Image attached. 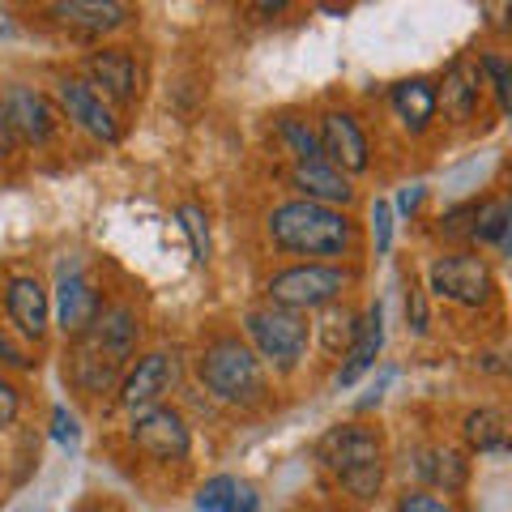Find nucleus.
Instances as JSON below:
<instances>
[{"mask_svg":"<svg viewBox=\"0 0 512 512\" xmlns=\"http://www.w3.org/2000/svg\"><path fill=\"white\" fill-rule=\"evenodd\" d=\"M380 346H384V308H380V303H372V308L363 312V320H359L355 342H350V350H346V363L338 372V389H350V384H355L367 367L376 363Z\"/></svg>","mask_w":512,"mask_h":512,"instance_id":"f3484780","label":"nucleus"},{"mask_svg":"<svg viewBox=\"0 0 512 512\" xmlns=\"http://www.w3.org/2000/svg\"><path fill=\"white\" fill-rule=\"evenodd\" d=\"M0 363H5V367H30V359L5 338V329H0Z\"/></svg>","mask_w":512,"mask_h":512,"instance_id":"c9c22d12","label":"nucleus"},{"mask_svg":"<svg viewBox=\"0 0 512 512\" xmlns=\"http://www.w3.org/2000/svg\"><path fill=\"white\" fill-rule=\"evenodd\" d=\"M180 227L188 231L192 261L205 265V261H210V218H205L201 205H192V201H184V205H180Z\"/></svg>","mask_w":512,"mask_h":512,"instance_id":"5701e85b","label":"nucleus"},{"mask_svg":"<svg viewBox=\"0 0 512 512\" xmlns=\"http://www.w3.org/2000/svg\"><path fill=\"white\" fill-rule=\"evenodd\" d=\"M5 312H9L13 329H18L22 338H35V342H39L43 329H47V312H52L43 282L30 278V274L9 278V286H5Z\"/></svg>","mask_w":512,"mask_h":512,"instance_id":"4468645a","label":"nucleus"},{"mask_svg":"<svg viewBox=\"0 0 512 512\" xmlns=\"http://www.w3.org/2000/svg\"><path fill=\"white\" fill-rule=\"evenodd\" d=\"M120 372H124V359L107 355V350L94 346L90 338H77V346H73V384L82 393H107L111 384L120 380Z\"/></svg>","mask_w":512,"mask_h":512,"instance_id":"a211bd4d","label":"nucleus"},{"mask_svg":"<svg viewBox=\"0 0 512 512\" xmlns=\"http://www.w3.org/2000/svg\"><path fill=\"white\" fill-rule=\"evenodd\" d=\"M397 512H453V508L431 491H406L402 500H397Z\"/></svg>","mask_w":512,"mask_h":512,"instance_id":"c756f323","label":"nucleus"},{"mask_svg":"<svg viewBox=\"0 0 512 512\" xmlns=\"http://www.w3.org/2000/svg\"><path fill=\"white\" fill-rule=\"evenodd\" d=\"M316 329H320V342H325L329 355H342V350H350V342H355V333H359V316L329 303V312Z\"/></svg>","mask_w":512,"mask_h":512,"instance_id":"4be33fe9","label":"nucleus"},{"mask_svg":"<svg viewBox=\"0 0 512 512\" xmlns=\"http://www.w3.org/2000/svg\"><path fill=\"white\" fill-rule=\"evenodd\" d=\"M436 99L444 107V116L453 120V124H466L474 116V107H478V69L466 60H457L453 69L444 73V82L436 86Z\"/></svg>","mask_w":512,"mask_h":512,"instance_id":"aec40b11","label":"nucleus"},{"mask_svg":"<svg viewBox=\"0 0 512 512\" xmlns=\"http://www.w3.org/2000/svg\"><path fill=\"white\" fill-rule=\"evenodd\" d=\"M235 478L231 474H218V478H210L201 491H197V508L201 512H227V504H231V495H235Z\"/></svg>","mask_w":512,"mask_h":512,"instance_id":"cd10ccee","label":"nucleus"},{"mask_svg":"<svg viewBox=\"0 0 512 512\" xmlns=\"http://www.w3.org/2000/svg\"><path fill=\"white\" fill-rule=\"evenodd\" d=\"M86 82L111 103H133L141 90L137 86L141 73H137V60L128 56L124 47H107V52H94L86 60Z\"/></svg>","mask_w":512,"mask_h":512,"instance_id":"f8f14e48","label":"nucleus"},{"mask_svg":"<svg viewBox=\"0 0 512 512\" xmlns=\"http://www.w3.org/2000/svg\"><path fill=\"white\" fill-rule=\"evenodd\" d=\"M244 329L256 346V355L265 363H274L278 372H291V367L303 359L308 350V338H312V325L303 320L299 312H286V308H252L244 316Z\"/></svg>","mask_w":512,"mask_h":512,"instance_id":"39448f33","label":"nucleus"},{"mask_svg":"<svg viewBox=\"0 0 512 512\" xmlns=\"http://www.w3.org/2000/svg\"><path fill=\"white\" fill-rule=\"evenodd\" d=\"M372 222H376V252H389V244H393V205L376 201L372 205Z\"/></svg>","mask_w":512,"mask_h":512,"instance_id":"7c9ffc66","label":"nucleus"},{"mask_svg":"<svg viewBox=\"0 0 512 512\" xmlns=\"http://www.w3.org/2000/svg\"><path fill=\"white\" fill-rule=\"evenodd\" d=\"M291 184L303 192V201L333 205V210L355 201V188H350V180L338 167H329L325 158H316V163H295L291 167Z\"/></svg>","mask_w":512,"mask_h":512,"instance_id":"2eb2a0df","label":"nucleus"},{"mask_svg":"<svg viewBox=\"0 0 512 512\" xmlns=\"http://www.w3.org/2000/svg\"><path fill=\"white\" fill-rule=\"evenodd\" d=\"M316 457L338 483L355 495V500H372L380 491V478H384V448L380 436L372 427H359V423H342L320 436L316 444Z\"/></svg>","mask_w":512,"mask_h":512,"instance_id":"f03ea898","label":"nucleus"},{"mask_svg":"<svg viewBox=\"0 0 512 512\" xmlns=\"http://www.w3.org/2000/svg\"><path fill=\"white\" fill-rule=\"evenodd\" d=\"M414 470L444 491H457L466 483V461H461V453H453V448H423L419 461H414Z\"/></svg>","mask_w":512,"mask_h":512,"instance_id":"412c9836","label":"nucleus"},{"mask_svg":"<svg viewBox=\"0 0 512 512\" xmlns=\"http://www.w3.org/2000/svg\"><path fill=\"white\" fill-rule=\"evenodd\" d=\"M82 512H103V508H82Z\"/></svg>","mask_w":512,"mask_h":512,"instance_id":"79ce46f5","label":"nucleus"},{"mask_svg":"<svg viewBox=\"0 0 512 512\" xmlns=\"http://www.w3.org/2000/svg\"><path fill=\"white\" fill-rule=\"evenodd\" d=\"M52 18L82 30V35H107V30L128 22V5L120 0H60L52 5Z\"/></svg>","mask_w":512,"mask_h":512,"instance_id":"dca6fc26","label":"nucleus"},{"mask_svg":"<svg viewBox=\"0 0 512 512\" xmlns=\"http://www.w3.org/2000/svg\"><path fill=\"white\" fill-rule=\"evenodd\" d=\"M466 440H470V448H478V453H487V448L504 444V419L495 410L466 414Z\"/></svg>","mask_w":512,"mask_h":512,"instance_id":"b1692460","label":"nucleus"},{"mask_svg":"<svg viewBox=\"0 0 512 512\" xmlns=\"http://www.w3.org/2000/svg\"><path fill=\"white\" fill-rule=\"evenodd\" d=\"M504 214H508V201H478L474 222H470V239H478V244H500Z\"/></svg>","mask_w":512,"mask_h":512,"instance_id":"393cba45","label":"nucleus"},{"mask_svg":"<svg viewBox=\"0 0 512 512\" xmlns=\"http://www.w3.org/2000/svg\"><path fill=\"white\" fill-rule=\"evenodd\" d=\"M470 222H474V205H461V210H453L440 222V231L444 235H470Z\"/></svg>","mask_w":512,"mask_h":512,"instance_id":"473e14b6","label":"nucleus"},{"mask_svg":"<svg viewBox=\"0 0 512 512\" xmlns=\"http://www.w3.org/2000/svg\"><path fill=\"white\" fill-rule=\"evenodd\" d=\"M419 201H423V188H406V192H402V201H397V205H402V210L410 214V210H414V205H419Z\"/></svg>","mask_w":512,"mask_h":512,"instance_id":"58836bf2","label":"nucleus"},{"mask_svg":"<svg viewBox=\"0 0 512 512\" xmlns=\"http://www.w3.org/2000/svg\"><path fill=\"white\" fill-rule=\"evenodd\" d=\"M171 380H175V363H171V355H146V359H137V367L124 376V384H120V402H124V410L133 414H146V410H154L158 402H163V393L171 389Z\"/></svg>","mask_w":512,"mask_h":512,"instance_id":"9b49d317","label":"nucleus"},{"mask_svg":"<svg viewBox=\"0 0 512 512\" xmlns=\"http://www.w3.org/2000/svg\"><path fill=\"white\" fill-rule=\"evenodd\" d=\"M201 380L214 397H222V402H231V406H252V402H261V393H265L261 359L239 338H218L214 346H205Z\"/></svg>","mask_w":512,"mask_h":512,"instance_id":"7ed1b4c3","label":"nucleus"},{"mask_svg":"<svg viewBox=\"0 0 512 512\" xmlns=\"http://www.w3.org/2000/svg\"><path fill=\"white\" fill-rule=\"evenodd\" d=\"M500 252L512 256V201H508V214H504V231H500Z\"/></svg>","mask_w":512,"mask_h":512,"instance_id":"4c0bfd02","label":"nucleus"},{"mask_svg":"<svg viewBox=\"0 0 512 512\" xmlns=\"http://www.w3.org/2000/svg\"><path fill=\"white\" fill-rule=\"evenodd\" d=\"M133 444L141 453H150L154 461H184L192 448V436H188V423L180 410L154 406L133 419Z\"/></svg>","mask_w":512,"mask_h":512,"instance_id":"0eeeda50","label":"nucleus"},{"mask_svg":"<svg viewBox=\"0 0 512 512\" xmlns=\"http://www.w3.org/2000/svg\"><path fill=\"white\" fill-rule=\"evenodd\" d=\"M278 133H282V141L291 146V154H295V163H316L320 158V137L312 133L303 120H295V116H286L282 124H278Z\"/></svg>","mask_w":512,"mask_h":512,"instance_id":"a878e982","label":"nucleus"},{"mask_svg":"<svg viewBox=\"0 0 512 512\" xmlns=\"http://www.w3.org/2000/svg\"><path fill=\"white\" fill-rule=\"evenodd\" d=\"M320 158L329 167H338L342 175H355V171H367V137L363 128L355 124V116L346 111H329L320 120Z\"/></svg>","mask_w":512,"mask_h":512,"instance_id":"1a4fd4ad","label":"nucleus"},{"mask_svg":"<svg viewBox=\"0 0 512 512\" xmlns=\"http://www.w3.org/2000/svg\"><path fill=\"white\" fill-rule=\"evenodd\" d=\"M406 286H410V291H406V320H410V329H414V333H427V320H431V316H427V295H423V286L414 282V278H410Z\"/></svg>","mask_w":512,"mask_h":512,"instance_id":"c85d7f7f","label":"nucleus"},{"mask_svg":"<svg viewBox=\"0 0 512 512\" xmlns=\"http://www.w3.org/2000/svg\"><path fill=\"white\" fill-rule=\"evenodd\" d=\"M56 103H60L64 116H69L77 128H86L90 137H99V141H116L120 137V124H116V116H111L107 99L86 82V77H60L56 82Z\"/></svg>","mask_w":512,"mask_h":512,"instance_id":"6e6552de","label":"nucleus"},{"mask_svg":"<svg viewBox=\"0 0 512 512\" xmlns=\"http://www.w3.org/2000/svg\"><path fill=\"white\" fill-rule=\"evenodd\" d=\"M13 512H47V508H43V504H18Z\"/></svg>","mask_w":512,"mask_h":512,"instance_id":"ea45409f","label":"nucleus"},{"mask_svg":"<svg viewBox=\"0 0 512 512\" xmlns=\"http://www.w3.org/2000/svg\"><path fill=\"white\" fill-rule=\"evenodd\" d=\"M0 111H5V120H9L13 133H18V141H47L56 128L52 103L30 86H9L5 99H0Z\"/></svg>","mask_w":512,"mask_h":512,"instance_id":"ddd939ff","label":"nucleus"},{"mask_svg":"<svg viewBox=\"0 0 512 512\" xmlns=\"http://www.w3.org/2000/svg\"><path fill=\"white\" fill-rule=\"evenodd\" d=\"M389 103L397 111V120H402L410 133H427L431 120H436L440 111V99H436V86L423 82V77H406V82H397Z\"/></svg>","mask_w":512,"mask_h":512,"instance_id":"6ab92c4d","label":"nucleus"},{"mask_svg":"<svg viewBox=\"0 0 512 512\" xmlns=\"http://www.w3.org/2000/svg\"><path fill=\"white\" fill-rule=\"evenodd\" d=\"M350 286V274L338 265H291L269 278V303L286 312H316L338 303Z\"/></svg>","mask_w":512,"mask_h":512,"instance_id":"20e7f679","label":"nucleus"},{"mask_svg":"<svg viewBox=\"0 0 512 512\" xmlns=\"http://www.w3.org/2000/svg\"><path fill=\"white\" fill-rule=\"evenodd\" d=\"M227 512H261V495L239 483L235 495H231V504H227Z\"/></svg>","mask_w":512,"mask_h":512,"instance_id":"f704fd0d","label":"nucleus"},{"mask_svg":"<svg viewBox=\"0 0 512 512\" xmlns=\"http://www.w3.org/2000/svg\"><path fill=\"white\" fill-rule=\"evenodd\" d=\"M13 146H18V133H13L9 120H5V111H0V158H9Z\"/></svg>","mask_w":512,"mask_h":512,"instance_id":"e433bc0d","label":"nucleus"},{"mask_svg":"<svg viewBox=\"0 0 512 512\" xmlns=\"http://www.w3.org/2000/svg\"><path fill=\"white\" fill-rule=\"evenodd\" d=\"M52 436L60 440V444H73L77 440V419H73V414L69 410H64V406H56V414H52Z\"/></svg>","mask_w":512,"mask_h":512,"instance_id":"72a5a7b5","label":"nucleus"},{"mask_svg":"<svg viewBox=\"0 0 512 512\" xmlns=\"http://www.w3.org/2000/svg\"><path fill=\"white\" fill-rule=\"evenodd\" d=\"M483 73L495 82V99H500V107H504V116H512V60L508 56H495V52H487L483 60Z\"/></svg>","mask_w":512,"mask_h":512,"instance_id":"bb28decb","label":"nucleus"},{"mask_svg":"<svg viewBox=\"0 0 512 512\" xmlns=\"http://www.w3.org/2000/svg\"><path fill=\"white\" fill-rule=\"evenodd\" d=\"M5 30H9V22H5V9H0V35H5Z\"/></svg>","mask_w":512,"mask_h":512,"instance_id":"a19ab883","label":"nucleus"},{"mask_svg":"<svg viewBox=\"0 0 512 512\" xmlns=\"http://www.w3.org/2000/svg\"><path fill=\"white\" fill-rule=\"evenodd\" d=\"M269 239L295 256H346L355 248V222L333 205L286 201L269 214Z\"/></svg>","mask_w":512,"mask_h":512,"instance_id":"f257e3e1","label":"nucleus"},{"mask_svg":"<svg viewBox=\"0 0 512 512\" xmlns=\"http://www.w3.org/2000/svg\"><path fill=\"white\" fill-rule=\"evenodd\" d=\"M18 410H22L18 389H13V380L0 376V427H13V419H18Z\"/></svg>","mask_w":512,"mask_h":512,"instance_id":"2f4dec72","label":"nucleus"},{"mask_svg":"<svg viewBox=\"0 0 512 512\" xmlns=\"http://www.w3.org/2000/svg\"><path fill=\"white\" fill-rule=\"evenodd\" d=\"M103 303L99 295H94V286L86 282L82 265H64L60 269V286H56V316H60V329L73 333V338H82V333L99 320Z\"/></svg>","mask_w":512,"mask_h":512,"instance_id":"9d476101","label":"nucleus"},{"mask_svg":"<svg viewBox=\"0 0 512 512\" xmlns=\"http://www.w3.org/2000/svg\"><path fill=\"white\" fill-rule=\"evenodd\" d=\"M431 295H440L448 303H461V308H478L487 303L495 291V278H491V265L474 252H448L431 261Z\"/></svg>","mask_w":512,"mask_h":512,"instance_id":"423d86ee","label":"nucleus"}]
</instances>
